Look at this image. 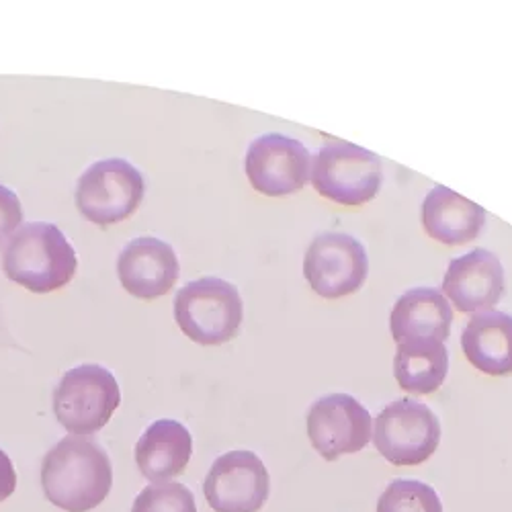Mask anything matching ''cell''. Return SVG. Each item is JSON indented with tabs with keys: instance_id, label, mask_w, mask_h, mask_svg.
I'll list each match as a JSON object with an SVG mask.
<instances>
[{
	"instance_id": "30bf717a",
	"label": "cell",
	"mask_w": 512,
	"mask_h": 512,
	"mask_svg": "<svg viewBox=\"0 0 512 512\" xmlns=\"http://www.w3.org/2000/svg\"><path fill=\"white\" fill-rule=\"evenodd\" d=\"M203 494L216 512H259L271 494L269 469L252 451L224 453L209 467Z\"/></svg>"
},
{
	"instance_id": "6da1fadb",
	"label": "cell",
	"mask_w": 512,
	"mask_h": 512,
	"mask_svg": "<svg viewBox=\"0 0 512 512\" xmlns=\"http://www.w3.org/2000/svg\"><path fill=\"white\" fill-rule=\"evenodd\" d=\"M113 465L107 451L89 437H66L41 461V488L66 512H89L109 496Z\"/></svg>"
},
{
	"instance_id": "3957f363",
	"label": "cell",
	"mask_w": 512,
	"mask_h": 512,
	"mask_svg": "<svg viewBox=\"0 0 512 512\" xmlns=\"http://www.w3.org/2000/svg\"><path fill=\"white\" fill-rule=\"evenodd\" d=\"M175 320L187 338L203 347H218L238 334L244 302L238 287L220 277L189 281L175 295Z\"/></svg>"
},
{
	"instance_id": "52a82bcc",
	"label": "cell",
	"mask_w": 512,
	"mask_h": 512,
	"mask_svg": "<svg viewBox=\"0 0 512 512\" xmlns=\"http://www.w3.org/2000/svg\"><path fill=\"white\" fill-rule=\"evenodd\" d=\"M371 439L377 453L392 465H420L441 443V422L426 404L402 398L377 414Z\"/></svg>"
},
{
	"instance_id": "7c38bea8",
	"label": "cell",
	"mask_w": 512,
	"mask_h": 512,
	"mask_svg": "<svg viewBox=\"0 0 512 512\" xmlns=\"http://www.w3.org/2000/svg\"><path fill=\"white\" fill-rule=\"evenodd\" d=\"M441 293L463 314L492 312L504 293V267L486 248L469 250L449 263Z\"/></svg>"
},
{
	"instance_id": "277c9868",
	"label": "cell",
	"mask_w": 512,
	"mask_h": 512,
	"mask_svg": "<svg viewBox=\"0 0 512 512\" xmlns=\"http://www.w3.org/2000/svg\"><path fill=\"white\" fill-rule=\"evenodd\" d=\"M121 404L115 375L97 363L68 369L54 390V414L76 437L99 433Z\"/></svg>"
},
{
	"instance_id": "7402d4cb",
	"label": "cell",
	"mask_w": 512,
	"mask_h": 512,
	"mask_svg": "<svg viewBox=\"0 0 512 512\" xmlns=\"http://www.w3.org/2000/svg\"><path fill=\"white\" fill-rule=\"evenodd\" d=\"M15 488H17V469L11 457L0 449V502L11 498Z\"/></svg>"
},
{
	"instance_id": "44dd1931",
	"label": "cell",
	"mask_w": 512,
	"mask_h": 512,
	"mask_svg": "<svg viewBox=\"0 0 512 512\" xmlns=\"http://www.w3.org/2000/svg\"><path fill=\"white\" fill-rule=\"evenodd\" d=\"M23 224V205L15 191L0 185V246L11 240V236Z\"/></svg>"
},
{
	"instance_id": "ba28073f",
	"label": "cell",
	"mask_w": 512,
	"mask_h": 512,
	"mask_svg": "<svg viewBox=\"0 0 512 512\" xmlns=\"http://www.w3.org/2000/svg\"><path fill=\"white\" fill-rule=\"evenodd\" d=\"M369 273L367 250L351 234H318L306 250L304 275L314 293L324 300H340L359 291Z\"/></svg>"
},
{
	"instance_id": "9a60e30c",
	"label": "cell",
	"mask_w": 512,
	"mask_h": 512,
	"mask_svg": "<svg viewBox=\"0 0 512 512\" xmlns=\"http://www.w3.org/2000/svg\"><path fill=\"white\" fill-rule=\"evenodd\" d=\"M193 455V437L173 418L152 422L136 445V463L146 480L166 484L181 476Z\"/></svg>"
},
{
	"instance_id": "d6986e66",
	"label": "cell",
	"mask_w": 512,
	"mask_h": 512,
	"mask_svg": "<svg viewBox=\"0 0 512 512\" xmlns=\"http://www.w3.org/2000/svg\"><path fill=\"white\" fill-rule=\"evenodd\" d=\"M375 512H443V502L429 484L394 480L379 496Z\"/></svg>"
},
{
	"instance_id": "2e32d148",
	"label": "cell",
	"mask_w": 512,
	"mask_h": 512,
	"mask_svg": "<svg viewBox=\"0 0 512 512\" xmlns=\"http://www.w3.org/2000/svg\"><path fill=\"white\" fill-rule=\"evenodd\" d=\"M451 324V304L433 287L408 289L398 297L390 314V332L398 345L412 338H435L445 343Z\"/></svg>"
},
{
	"instance_id": "5b68a950",
	"label": "cell",
	"mask_w": 512,
	"mask_h": 512,
	"mask_svg": "<svg viewBox=\"0 0 512 512\" xmlns=\"http://www.w3.org/2000/svg\"><path fill=\"white\" fill-rule=\"evenodd\" d=\"M144 193L146 181L140 168L123 158H105L78 177L74 199L82 218L107 228L132 218Z\"/></svg>"
},
{
	"instance_id": "8fae6325",
	"label": "cell",
	"mask_w": 512,
	"mask_h": 512,
	"mask_svg": "<svg viewBox=\"0 0 512 512\" xmlns=\"http://www.w3.org/2000/svg\"><path fill=\"white\" fill-rule=\"evenodd\" d=\"M312 447L326 461L353 455L365 449L373 435L369 410L349 394H328L318 398L306 416Z\"/></svg>"
},
{
	"instance_id": "ac0fdd59",
	"label": "cell",
	"mask_w": 512,
	"mask_h": 512,
	"mask_svg": "<svg viewBox=\"0 0 512 512\" xmlns=\"http://www.w3.org/2000/svg\"><path fill=\"white\" fill-rule=\"evenodd\" d=\"M449 373V351L435 338H412L398 345L394 377L398 386L414 396L437 392Z\"/></svg>"
},
{
	"instance_id": "4fadbf2b",
	"label": "cell",
	"mask_w": 512,
	"mask_h": 512,
	"mask_svg": "<svg viewBox=\"0 0 512 512\" xmlns=\"http://www.w3.org/2000/svg\"><path fill=\"white\" fill-rule=\"evenodd\" d=\"M181 267L175 248L154 236L127 242L117 259V277L123 289L138 300H158L175 287Z\"/></svg>"
},
{
	"instance_id": "ffe728a7",
	"label": "cell",
	"mask_w": 512,
	"mask_h": 512,
	"mask_svg": "<svg viewBox=\"0 0 512 512\" xmlns=\"http://www.w3.org/2000/svg\"><path fill=\"white\" fill-rule=\"evenodd\" d=\"M132 512H197V502L183 484H152L138 494Z\"/></svg>"
},
{
	"instance_id": "7a4b0ae2",
	"label": "cell",
	"mask_w": 512,
	"mask_h": 512,
	"mask_svg": "<svg viewBox=\"0 0 512 512\" xmlns=\"http://www.w3.org/2000/svg\"><path fill=\"white\" fill-rule=\"evenodd\" d=\"M78 267V256L66 234L48 222L21 226L3 254L5 275L31 293L66 287Z\"/></svg>"
},
{
	"instance_id": "e0dca14e",
	"label": "cell",
	"mask_w": 512,
	"mask_h": 512,
	"mask_svg": "<svg viewBox=\"0 0 512 512\" xmlns=\"http://www.w3.org/2000/svg\"><path fill=\"white\" fill-rule=\"evenodd\" d=\"M461 349L484 375H512V316L496 310L474 314L461 332Z\"/></svg>"
},
{
	"instance_id": "9c48e42d",
	"label": "cell",
	"mask_w": 512,
	"mask_h": 512,
	"mask_svg": "<svg viewBox=\"0 0 512 512\" xmlns=\"http://www.w3.org/2000/svg\"><path fill=\"white\" fill-rule=\"evenodd\" d=\"M312 154L295 138L263 134L254 138L244 156V173L254 191L267 197H287L310 181Z\"/></svg>"
},
{
	"instance_id": "8992f818",
	"label": "cell",
	"mask_w": 512,
	"mask_h": 512,
	"mask_svg": "<svg viewBox=\"0 0 512 512\" xmlns=\"http://www.w3.org/2000/svg\"><path fill=\"white\" fill-rule=\"evenodd\" d=\"M310 179L324 199L359 207L377 197L383 183V164L367 148L334 140L314 154Z\"/></svg>"
},
{
	"instance_id": "5bb4252c",
	"label": "cell",
	"mask_w": 512,
	"mask_h": 512,
	"mask_svg": "<svg viewBox=\"0 0 512 512\" xmlns=\"http://www.w3.org/2000/svg\"><path fill=\"white\" fill-rule=\"evenodd\" d=\"M420 220L433 240L459 246L476 240L486 226V209L461 197L449 187L437 185L422 201Z\"/></svg>"
}]
</instances>
